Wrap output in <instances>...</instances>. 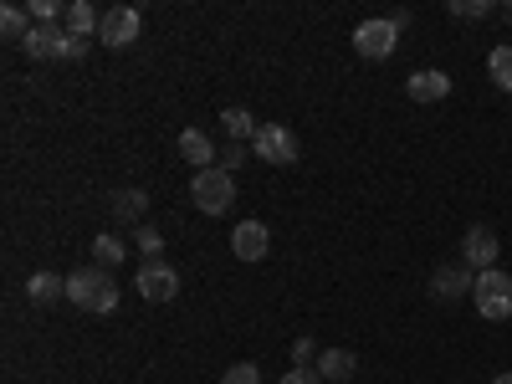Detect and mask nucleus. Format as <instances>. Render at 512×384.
Returning a JSON list of instances; mask_svg holds the SVG:
<instances>
[{
	"instance_id": "nucleus-11",
	"label": "nucleus",
	"mask_w": 512,
	"mask_h": 384,
	"mask_svg": "<svg viewBox=\"0 0 512 384\" xmlns=\"http://www.w3.org/2000/svg\"><path fill=\"white\" fill-rule=\"evenodd\" d=\"M267 246H272V236H267L262 221H241V226L231 231V251L241 256V262H262Z\"/></svg>"
},
{
	"instance_id": "nucleus-24",
	"label": "nucleus",
	"mask_w": 512,
	"mask_h": 384,
	"mask_svg": "<svg viewBox=\"0 0 512 384\" xmlns=\"http://www.w3.org/2000/svg\"><path fill=\"white\" fill-rule=\"evenodd\" d=\"M139 251H144V262H159L164 241H159V231H154V226H139Z\"/></svg>"
},
{
	"instance_id": "nucleus-5",
	"label": "nucleus",
	"mask_w": 512,
	"mask_h": 384,
	"mask_svg": "<svg viewBox=\"0 0 512 384\" xmlns=\"http://www.w3.org/2000/svg\"><path fill=\"white\" fill-rule=\"evenodd\" d=\"M251 149H256V159H262V164H277V169L297 164V154H303L297 134H292V128H282V123H262V128H256Z\"/></svg>"
},
{
	"instance_id": "nucleus-26",
	"label": "nucleus",
	"mask_w": 512,
	"mask_h": 384,
	"mask_svg": "<svg viewBox=\"0 0 512 384\" xmlns=\"http://www.w3.org/2000/svg\"><path fill=\"white\" fill-rule=\"evenodd\" d=\"M241 159H246V144H226V149H221V159H216V164H221V169H226V175H231V169H236V164H241Z\"/></svg>"
},
{
	"instance_id": "nucleus-22",
	"label": "nucleus",
	"mask_w": 512,
	"mask_h": 384,
	"mask_svg": "<svg viewBox=\"0 0 512 384\" xmlns=\"http://www.w3.org/2000/svg\"><path fill=\"white\" fill-rule=\"evenodd\" d=\"M497 6L492 0H451V16H461V21H487Z\"/></svg>"
},
{
	"instance_id": "nucleus-28",
	"label": "nucleus",
	"mask_w": 512,
	"mask_h": 384,
	"mask_svg": "<svg viewBox=\"0 0 512 384\" xmlns=\"http://www.w3.org/2000/svg\"><path fill=\"white\" fill-rule=\"evenodd\" d=\"M492 384H512V369H507V374H497V379H492Z\"/></svg>"
},
{
	"instance_id": "nucleus-13",
	"label": "nucleus",
	"mask_w": 512,
	"mask_h": 384,
	"mask_svg": "<svg viewBox=\"0 0 512 384\" xmlns=\"http://www.w3.org/2000/svg\"><path fill=\"white\" fill-rule=\"evenodd\" d=\"M108 210H113V221H128V226H139V221H144V210H149V195H144L139 185H128V190H113Z\"/></svg>"
},
{
	"instance_id": "nucleus-19",
	"label": "nucleus",
	"mask_w": 512,
	"mask_h": 384,
	"mask_svg": "<svg viewBox=\"0 0 512 384\" xmlns=\"http://www.w3.org/2000/svg\"><path fill=\"white\" fill-rule=\"evenodd\" d=\"M221 123H226L231 144H251V139H256V128H262V123H256L246 108H226V113H221Z\"/></svg>"
},
{
	"instance_id": "nucleus-27",
	"label": "nucleus",
	"mask_w": 512,
	"mask_h": 384,
	"mask_svg": "<svg viewBox=\"0 0 512 384\" xmlns=\"http://www.w3.org/2000/svg\"><path fill=\"white\" fill-rule=\"evenodd\" d=\"M318 379H323L318 369H292V374H282L277 384H318Z\"/></svg>"
},
{
	"instance_id": "nucleus-23",
	"label": "nucleus",
	"mask_w": 512,
	"mask_h": 384,
	"mask_svg": "<svg viewBox=\"0 0 512 384\" xmlns=\"http://www.w3.org/2000/svg\"><path fill=\"white\" fill-rule=\"evenodd\" d=\"M221 384H262V369H256V364H231L221 374Z\"/></svg>"
},
{
	"instance_id": "nucleus-8",
	"label": "nucleus",
	"mask_w": 512,
	"mask_h": 384,
	"mask_svg": "<svg viewBox=\"0 0 512 384\" xmlns=\"http://www.w3.org/2000/svg\"><path fill=\"white\" fill-rule=\"evenodd\" d=\"M134 287H139L144 303H169V297L180 292V272H175V267H164V262H144L139 277H134Z\"/></svg>"
},
{
	"instance_id": "nucleus-2",
	"label": "nucleus",
	"mask_w": 512,
	"mask_h": 384,
	"mask_svg": "<svg viewBox=\"0 0 512 384\" xmlns=\"http://www.w3.org/2000/svg\"><path fill=\"white\" fill-rule=\"evenodd\" d=\"M190 200L200 216H226V210L236 205V175H226V169H195L190 180Z\"/></svg>"
},
{
	"instance_id": "nucleus-6",
	"label": "nucleus",
	"mask_w": 512,
	"mask_h": 384,
	"mask_svg": "<svg viewBox=\"0 0 512 384\" xmlns=\"http://www.w3.org/2000/svg\"><path fill=\"white\" fill-rule=\"evenodd\" d=\"M139 31H144V16L134 6H113V11H103L98 41H103V47H113V52H123V47H134V41H139Z\"/></svg>"
},
{
	"instance_id": "nucleus-10",
	"label": "nucleus",
	"mask_w": 512,
	"mask_h": 384,
	"mask_svg": "<svg viewBox=\"0 0 512 384\" xmlns=\"http://www.w3.org/2000/svg\"><path fill=\"white\" fill-rule=\"evenodd\" d=\"M461 262L472 267V272H492L497 267V236L487 226H472L461 236Z\"/></svg>"
},
{
	"instance_id": "nucleus-15",
	"label": "nucleus",
	"mask_w": 512,
	"mask_h": 384,
	"mask_svg": "<svg viewBox=\"0 0 512 384\" xmlns=\"http://www.w3.org/2000/svg\"><path fill=\"white\" fill-rule=\"evenodd\" d=\"M26 297L47 308V303H57V297H67V277H57V272H31V277H26Z\"/></svg>"
},
{
	"instance_id": "nucleus-7",
	"label": "nucleus",
	"mask_w": 512,
	"mask_h": 384,
	"mask_svg": "<svg viewBox=\"0 0 512 384\" xmlns=\"http://www.w3.org/2000/svg\"><path fill=\"white\" fill-rule=\"evenodd\" d=\"M26 57L31 62H72V31L67 26H31Z\"/></svg>"
},
{
	"instance_id": "nucleus-4",
	"label": "nucleus",
	"mask_w": 512,
	"mask_h": 384,
	"mask_svg": "<svg viewBox=\"0 0 512 384\" xmlns=\"http://www.w3.org/2000/svg\"><path fill=\"white\" fill-rule=\"evenodd\" d=\"M395 47H400V26L390 16H374V21H359L354 26V52L364 62H384Z\"/></svg>"
},
{
	"instance_id": "nucleus-21",
	"label": "nucleus",
	"mask_w": 512,
	"mask_h": 384,
	"mask_svg": "<svg viewBox=\"0 0 512 384\" xmlns=\"http://www.w3.org/2000/svg\"><path fill=\"white\" fill-rule=\"evenodd\" d=\"M487 77L497 82L502 93H512V41H507V47H497V52L487 57Z\"/></svg>"
},
{
	"instance_id": "nucleus-3",
	"label": "nucleus",
	"mask_w": 512,
	"mask_h": 384,
	"mask_svg": "<svg viewBox=\"0 0 512 384\" xmlns=\"http://www.w3.org/2000/svg\"><path fill=\"white\" fill-rule=\"evenodd\" d=\"M472 303L487 323H507L512 318V277L502 267L492 272H477V287H472Z\"/></svg>"
},
{
	"instance_id": "nucleus-9",
	"label": "nucleus",
	"mask_w": 512,
	"mask_h": 384,
	"mask_svg": "<svg viewBox=\"0 0 512 384\" xmlns=\"http://www.w3.org/2000/svg\"><path fill=\"white\" fill-rule=\"evenodd\" d=\"M472 287H477V272L466 267V262H446V267H436V277H431V297H436V303L472 297Z\"/></svg>"
},
{
	"instance_id": "nucleus-17",
	"label": "nucleus",
	"mask_w": 512,
	"mask_h": 384,
	"mask_svg": "<svg viewBox=\"0 0 512 384\" xmlns=\"http://www.w3.org/2000/svg\"><path fill=\"white\" fill-rule=\"evenodd\" d=\"M62 26H67L72 36H82V41H88V36L103 26V11H98V6H88V0H72V6H67V16H62Z\"/></svg>"
},
{
	"instance_id": "nucleus-14",
	"label": "nucleus",
	"mask_w": 512,
	"mask_h": 384,
	"mask_svg": "<svg viewBox=\"0 0 512 384\" xmlns=\"http://www.w3.org/2000/svg\"><path fill=\"white\" fill-rule=\"evenodd\" d=\"M180 154L190 159V164H200V169H216V144H210V134H200V128H185L180 134Z\"/></svg>"
},
{
	"instance_id": "nucleus-18",
	"label": "nucleus",
	"mask_w": 512,
	"mask_h": 384,
	"mask_svg": "<svg viewBox=\"0 0 512 384\" xmlns=\"http://www.w3.org/2000/svg\"><path fill=\"white\" fill-rule=\"evenodd\" d=\"M31 11L26 6H6V11H0V36H6V41H16V47H26V36H31Z\"/></svg>"
},
{
	"instance_id": "nucleus-1",
	"label": "nucleus",
	"mask_w": 512,
	"mask_h": 384,
	"mask_svg": "<svg viewBox=\"0 0 512 384\" xmlns=\"http://www.w3.org/2000/svg\"><path fill=\"white\" fill-rule=\"evenodd\" d=\"M67 297L82 308V313H118V287H113V272L108 267H82L67 277Z\"/></svg>"
},
{
	"instance_id": "nucleus-16",
	"label": "nucleus",
	"mask_w": 512,
	"mask_h": 384,
	"mask_svg": "<svg viewBox=\"0 0 512 384\" xmlns=\"http://www.w3.org/2000/svg\"><path fill=\"white\" fill-rule=\"evenodd\" d=\"M318 374L333 379V384H349V379L359 374V359H354L349 349H328V354H318Z\"/></svg>"
},
{
	"instance_id": "nucleus-12",
	"label": "nucleus",
	"mask_w": 512,
	"mask_h": 384,
	"mask_svg": "<svg viewBox=\"0 0 512 384\" xmlns=\"http://www.w3.org/2000/svg\"><path fill=\"white\" fill-rule=\"evenodd\" d=\"M405 93H410L415 103H441V98L451 93V77L436 72V67H425V72H415V77L405 82Z\"/></svg>"
},
{
	"instance_id": "nucleus-25",
	"label": "nucleus",
	"mask_w": 512,
	"mask_h": 384,
	"mask_svg": "<svg viewBox=\"0 0 512 384\" xmlns=\"http://www.w3.org/2000/svg\"><path fill=\"white\" fill-rule=\"evenodd\" d=\"M313 354H318L313 338H297V344H292V364H297V369H313Z\"/></svg>"
},
{
	"instance_id": "nucleus-20",
	"label": "nucleus",
	"mask_w": 512,
	"mask_h": 384,
	"mask_svg": "<svg viewBox=\"0 0 512 384\" xmlns=\"http://www.w3.org/2000/svg\"><path fill=\"white\" fill-rule=\"evenodd\" d=\"M128 256V246L113 236V231H103L98 241H93V267H108V272H118V262Z\"/></svg>"
}]
</instances>
